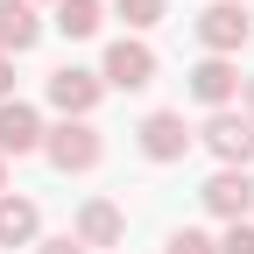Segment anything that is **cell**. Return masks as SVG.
<instances>
[{"label": "cell", "instance_id": "6da1fadb", "mask_svg": "<svg viewBox=\"0 0 254 254\" xmlns=\"http://www.w3.org/2000/svg\"><path fill=\"white\" fill-rule=\"evenodd\" d=\"M28 141H36V113L7 106V113H0V148H28Z\"/></svg>", "mask_w": 254, "mask_h": 254}, {"label": "cell", "instance_id": "7a4b0ae2", "mask_svg": "<svg viewBox=\"0 0 254 254\" xmlns=\"http://www.w3.org/2000/svg\"><path fill=\"white\" fill-rule=\"evenodd\" d=\"M0 36H7L14 50H21L28 36H36V21H28V7H21V0H0Z\"/></svg>", "mask_w": 254, "mask_h": 254}, {"label": "cell", "instance_id": "3957f363", "mask_svg": "<svg viewBox=\"0 0 254 254\" xmlns=\"http://www.w3.org/2000/svg\"><path fill=\"white\" fill-rule=\"evenodd\" d=\"M205 36H212V43H240V36H247V21H240L233 7H212V14H205Z\"/></svg>", "mask_w": 254, "mask_h": 254}, {"label": "cell", "instance_id": "277c9868", "mask_svg": "<svg viewBox=\"0 0 254 254\" xmlns=\"http://www.w3.org/2000/svg\"><path fill=\"white\" fill-rule=\"evenodd\" d=\"M113 78H120V85H141V78H148V50H127V43H120V50H113Z\"/></svg>", "mask_w": 254, "mask_h": 254}, {"label": "cell", "instance_id": "5b68a950", "mask_svg": "<svg viewBox=\"0 0 254 254\" xmlns=\"http://www.w3.org/2000/svg\"><path fill=\"white\" fill-rule=\"evenodd\" d=\"M212 141L226 148V155H247V148H254V134H247L240 120H219V127H212Z\"/></svg>", "mask_w": 254, "mask_h": 254}, {"label": "cell", "instance_id": "8992f818", "mask_svg": "<svg viewBox=\"0 0 254 254\" xmlns=\"http://www.w3.org/2000/svg\"><path fill=\"white\" fill-rule=\"evenodd\" d=\"M28 226H36V212H28V205H0V240H21Z\"/></svg>", "mask_w": 254, "mask_h": 254}, {"label": "cell", "instance_id": "52a82bcc", "mask_svg": "<svg viewBox=\"0 0 254 254\" xmlns=\"http://www.w3.org/2000/svg\"><path fill=\"white\" fill-rule=\"evenodd\" d=\"M198 92H205V99H226V92H233V71H226V64H205V71H198Z\"/></svg>", "mask_w": 254, "mask_h": 254}, {"label": "cell", "instance_id": "ba28073f", "mask_svg": "<svg viewBox=\"0 0 254 254\" xmlns=\"http://www.w3.org/2000/svg\"><path fill=\"white\" fill-rule=\"evenodd\" d=\"M57 99H64V106H92V85H85L78 71H64V78H57Z\"/></svg>", "mask_w": 254, "mask_h": 254}, {"label": "cell", "instance_id": "9c48e42d", "mask_svg": "<svg viewBox=\"0 0 254 254\" xmlns=\"http://www.w3.org/2000/svg\"><path fill=\"white\" fill-rule=\"evenodd\" d=\"M212 205H219V212H240V205H247V184L219 177V184H212Z\"/></svg>", "mask_w": 254, "mask_h": 254}, {"label": "cell", "instance_id": "30bf717a", "mask_svg": "<svg viewBox=\"0 0 254 254\" xmlns=\"http://www.w3.org/2000/svg\"><path fill=\"white\" fill-rule=\"evenodd\" d=\"M57 163H92V141H85V134H71V127H64V141H57Z\"/></svg>", "mask_w": 254, "mask_h": 254}, {"label": "cell", "instance_id": "8fae6325", "mask_svg": "<svg viewBox=\"0 0 254 254\" xmlns=\"http://www.w3.org/2000/svg\"><path fill=\"white\" fill-rule=\"evenodd\" d=\"M64 28H71V36H85V28H92V0H64V14H57Z\"/></svg>", "mask_w": 254, "mask_h": 254}, {"label": "cell", "instance_id": "7c38bea8", "mask_svg": "<svg viewBox=\"0 0 254 254\" xmlns=\"http://www.w3.org/2000/svg\"><path fill=\"white\" fill-rule=\"evenodd\" d=\"M177 141H184V134H177V120H148V148H155V155H170Z\"/></svg>", "mask_w": 254, "mask_h": 254}, {"label": "cell", "instance_id": "4fadbf2b", "mask_svg": "<svg viewBox=\"0 0 254 254\" xmlns=\"http://www.w3.org/2000/svg\"><path fill=\"white\" fill-rule=\"evenodd\" d=\"M226 254H254V233H233V240H226Z\"/></svg>", "mask_w": 254, "mask_h": 254}, {"label": "cell", "instance_id": "5bb4252c", "mask_svg": "<svg viewBox=\"0 0 254 254\" xmlns=\"http://www.w3.org/2000/svg\"><path fill=\"white\" fill-rule=\"evenodd\" d=\"M177 254H205V240H198V233H184V240H177Z\"/></svg>", "mask_w": 254, "mask_h": 254}, {"label": "cell", "instance_id": "9a60e30c", "mask_svg": "<svg viewBox=\"0 0 254 254\" xmlns=\"http://www.w3.org/2000/svg\"><path fill=\"white\" fill-rule=\"evenodd\" d=\"M50 254H78V247H71V240H64V247H50Z\"/></svg>", "mask_w": 254, "mask_h": 254}]
</instances>
